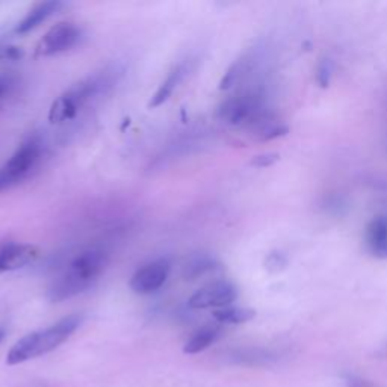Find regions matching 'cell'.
<instances>
[{"label": "cell", "mask_w": 387, "mask_h": 387, "mask_svg": "<svg viewBox=\"0 0 387 387\" xmlns=\"http://www.w3.org/2000/svg\"><path fill=\"white\" fill-rule=\"evenodd\" d=\"M108 265V254L99 247L80 251L70 262L63 276H59L47 291L52 303H61L88 291L101 276Z\"/></svg>", "instance_id": "6da1fadb"}, {"label": "cell", "mask_w": 387, "mask_h": 387, "mask_svg": "<svg viewBox=\"0 0 387 387\" xmlns=\"http://www.w3.org/2000/svg\"><path fill=\"white\" fill-rule=\"evenodd\" d=\"M80 322H82L80 315H70V317L58 321L52 327L29 333L9 350L6 363L9 366L20 364L53 351L79 329Z\"/></svg>", "instance_id": "7a4b0ae2"}, {"label": "cell", "mask_w": 387, "mask_h": 387, "mask_svg": "<svg viewBox=\"0 0 387 387\" xmlns=\"http://www.w3.org/2000/svg\"><path fill=\"white\" fill-rule=\"evenodd\" d=\"M112 85V71L93 75L79 84L68 88L64 94H61L49 110V118L52 123H63L75 118L79 110L82 109L88 101L103 93Z\"/></svg>", "instance_id": "3957f363"}, {"label": "cell", "mask_w": 387, "mask_h": 387, "mask_svg": "<svg viewBox=\"0 0 387 387\" xmlns=\"http://www.w3.org/2000/svg\"><path fill=\"white\" fill-rule=\"evenodd\" d=\"M218 117L230 126H251L265 129L268 125V114L265 109V99L259 91H247L224 100L218 108Z\"/></svg>", "instance_id": "277c9868"}, {"label": "cell", "mask_w": 387, "mask_h": 387, "mask_svg": "<svg viewBox=\"0 0 387 387\" xmlns=\"http://www.w3.org/2000/svg\"><path fill=\"white\" fill-rule=\"evenodd\" d=\"M43 144L38 137L26 139L6 164L0 168V191H5L26 179L42 159Z\"/></svg>", "instance_id": "5b68a950"}, {"label": "cell", "mask_w": 387, "mask_h": 387, "mask_svg": "<svg viewBox=\"0 0 387 387\" xmlns=\"http://www.w3.org/2000/svg\"><path fill=\"white\" fill-rule=\"evenodd\" d=\"M82 38V29L75 23L63 22L50 27L35 47L37 56H53L73 49Z\"/></svg>", "instance_id": "8992f818"}, {"label": "cell", "mask_w": 387, "mask_h": 387, "mask_svg": "<svg viewBox=\"0 0 387 387\" xmlns=\"http://www.w3.org/2000/svg\"><path fill=\"white\" fill-rule=\"evenodd\" d=\"M238 298V289L227 280L213 281L201 288L189 298L188 304L192 309H222L229 307Z\"/></svg>", "instance_id": "52a82bcc"}, {"label": "cell", "mask_w": 387, "mask_h": 387, "mask_svg": "<svg viewBox=\"0 0 387 387\" xmlns=\"http://www.w3.org/2000/svg\"><path fill=\"white\" fill-rule=\"evenodd\" d=\"M171 262L167 258L153 260L139 268L130 279V288L141 295H148L159 291L170 277Z\"/></svg>", "instance_id": "ba28073f"}, {"label": "cell", "mask_w": 387, "mask_h": 387, "mask_svg": "<svg viewBox=\"0 0 387 387\" xmlns=\"http://www.w3.org/2000/svg\"><path fill=\"white\" fill-rule=\"evenodd\" d=\"M38 258V248L30 243L8 242L0 247V274L22 269Z\"/></svg>", "instance_id": "9c48e42d"}, {"label": "cell", "mask_w": 387, "mask_h": 387, "mask_svg": "<svg viewBox=\"0 0 387 387\" xmlns=\"http://www.w3.org/2000/svg\"><path fill=\"white\" fill-rule=\"evenodd\" d=\"M189 61L186 63H180L177 64L175 68H172L168 76L165 77L164 82L159 85V88L156 89V93L151 96V100L148 103L150 109H155L160 105H164L165 101L172 96V93L177 89V87L183 82V79L186 77V75L189 73Z\"/></svg>", "instance_id": "30bf717a"}, {"label": "cell", "mask_w": 387, "mask_h": 387, "mask_svg": "<svg viewBox=\"0 0 387 387\" xmlns=\"http://www.w3.org/2000/svg\"><path fill=\"white\" fill-rule=\"evenodd\" d=\"M61 8H64V4L58 2V0L38 4L35 8L30 9L22 22L17 25L15 34L25 35V34L32 32V30L37 29L39 25H43L47 18L55 15Z\"/></svg>", "instance_id": "8fae6325"}, {"label": "cell", "mask_w": 387, "mask_h": 387, "mask_svg": "<svg viewBox=\"0 0 387 387\" xmlns=\"http://www.w3.org/2000/svg\"><path fill=\"white\" fill-rule=\"evenodd\" d=\"M366 239L372 256L387 259V217H376L369 222Z\"/></svg>", "instance_id": "7c38bea8"}, {"label": "cell", "mask_w": 387, "mask_h": 387, "mask_svg": "<svg viewBox=\"0 0 387 387\" xmlns=\"http://www.w3.org/2000/svg\"><path fill=\"white\" fill-rule=\"evenodd\" d=\"M222 330L218 324H208L191 336V339L183 346L185 354H198L208 350L212 343H215Z\"/></svg>", "instance_id": "4fadbf2b"}, {"label": "cell", "mask_w": 387, "mask_h": 387, "mask_svg": "<svg viewBox=\"0 0 387 387\" xmlns=\"http://www.w3.org/2000/svg\"><path fill=\"white\" fill-rule=\"evenodd\" d=\"M220 268V263L215 258L209 256V254H196L183 267V279L188 281H194L209 272L217 271Z\"/></svg>", "instance_id": "5bb4252c"}, {"label": "cell", "mask_w": 387, "mask_h": 387, "mask_svg": "<svg viewBox=\"0 0 387 387\" xmlns=\"http://www.w3.org/2000/svg\"><path fill=\"white\" fill-rule=\"evenodd\" d=\"M212 315L218 324L239 325V324L250 322L254 317H256V312L248 307H235V305H229V307L213 310Z\"/></svg>", "instance_id": "9a60e30c"}, {"label": "cell", "mask_w": 387, "mask_h": 387, "mask_svg": "<svg viewBox=\"0 0 387 387\" xmlns=\"http://www.w3.org/2000/svg\"><path fill=\"white\" fill-rule=\"evenodd\" d=\"M248 68H250V59L248 58L238 59L236 63H233L229 67V70L226 71V75L222 76L221 82H220V88L222 91H227V89H231L233 87H236L241 82V80L243 79V76L248 73Z\"/></svg>", "instance_id": "2e32d148"}, {"label": "cell", "mask_w": 387, "mask_h": 387, "mask_svg": "<svg viewBox=\"0 0 387 387\" xmlns=\"http://www.w3.org/2000/svg\"><path fill=\"white\" fill-rule=\"evenodd\" d=\"M18 87V76L14 71H0V110L8 103Z\"/></svg>", "instance_id": "e0dca14e"}, {"label": "cell", "mask_w": 387, "mask_h": 387, "mask_svg": "<svg viewBox=\"0 0 387 387\" xmlns=\"http://www.w3.org/2000/svg\"><path fill=\"white\" fill-rule=\"evenodd\" d=\"M331 77H333V63L329 59H321L319 64L317 67V82L318 85L325 89L329 88L331 84Z\"/></svg>", "instance_id": "ac0fdd59"}, {"label": "cell", "mask_w": 387, "mask_h": 387, "mask_svg": "<svg viewBox=\"0 0 387 387\" xmlns=\"http://www.w3.org/2000/svg\"><path fill=\"white\" fill-rule=\"evenodd\" d=\"M289 134V127L286 125H269L260 130L262 141H272L277 138H283Z\"/></svg>", "instance_id": "d6986e66"}, {"label": "cell", "mask_w": 387, "mask_h": 387, "mask_svg": "<svg viewBox=\"0 0 387 387\" xmlns=\"http://www.w3.org/2000/svg\"><path fill=\"white\" fill-rule=\"evenodd\" d=\"M279 160H280L279 153H263V155L254 156L250 162V165L256 167V168H267V167L274 165Z\"/></svg>", "instance_id": "ffe728a7"}, {"label": "cell", "mask_w": 387, "mask_h": 387, "mask_svg": "<svg viewBox=\"0 0 387 387\" xmlns=\"http://www.w3.org/2000/svg\"><path fill=\"white\" fill-rule=\"evenodd\" d=\"M286 265H288L286 256H284V254H281V253H277V251L268 254L267 260H265V267H267L269 271H274V272L284 269Z\"/></svg>", "instance_id": "44dd1931"}, {"label": "cell", "mask_w": 387, "mask_h": 387, "mask_svg": "<svg viewBox=\"0 0 387 387\" xmlns=\"http://www.w3.org/2000/svg\"><path fill=\"white\" fill-rule=\"evenodd\" d=\"M23 49L0 43V61H18L23 58Z\"/></svg>", "instance_id": "7402d4cb"}, {"label": "cell", "mask_w": 387, "mask_h": 387, "mask_svg": "<svg viewBox=\"0 0 387 387\" xmlns=\"http://www.w3.org/2000/svg\"><path fill=\"white\" fill-rule=\"evenodd\" d=\"M4 339H5V330L0 329V343H2Z\"/></svg>", "instance_id": "603a6c76"}, {"label": "cell", "mask_w": 387, "mask_h": 387, "mask_svg": "<svg viewBox=\"0 0 387 387\" xmlns=\"http://www.w3.org/2000/svg\"><path fill=\"white\" fill-rule=\"evenodd\" d=\"M351 387H366V386H362L360 383H357V384H355V383H353V384H351Z\"/></svg>", "instance_id": "cb8c5ba5"}]
</instances>
